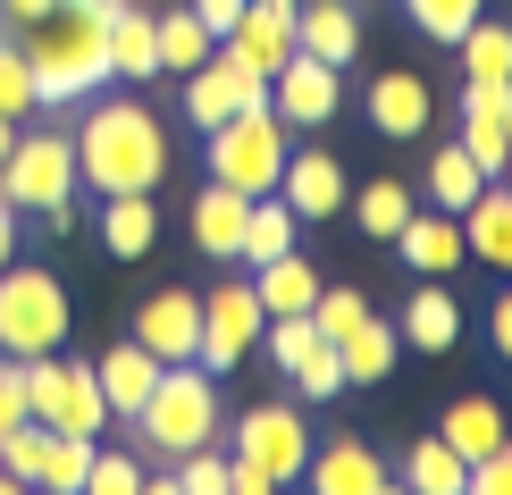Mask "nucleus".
<instances>
[{
  "instance_id": "obj_1",
  "label": "nucleus",
  "mask_w": 512,
  "mask_h": 495,
  "mask_svg": "<svg viewBox=\"0 0 512 495\" xmlns=\"http://www.w3.org/2000/svg\"><path fill=\"white\" fill-rule=\"evenodd\" d=\"M17 51L34 68L42 110H84L110 84V0H59L51 17L17 26Z\"/></svg>"
},
{
  "instance_id": "obj_2",
  "label": "nucleus",
  "mask_w": 512,
  "mask_h": 495,
  "mask_svg": "<svg viewBox=\"0 0 512 495\" xmlns=\"http://www.w3.org/2000/svg\"><path fill=\"white\" fill-rule=\"evenodd\" d=\"M76 185L93 193H160L168 160H177V143H168V126L143 110V101H84V126H76Z\"/></svg>"
},
{
  "instance_id": "obj_3",
  "label": "nucleus",
  "mask_w": 512,
  "mask_h": 495,
  "mask_svg": "<svg viewBox=\"0 0 512 495\" xmlns=\"http://www.w3.org/2000/svg\"><path fill=\"white\" fill-rule=\"evenodd\" d=\"M210 378L202 361H168L160 386L143 395V412L126 420L135 428V454H152V462H177V454H194V445H219V395H210Z\"/></svg>"
},
{
  "instance_id": "obj_4",
  "label": "nucleus",
  "mask_w": 512,
  "mask_h": 495,
  "mask_svg": "<svg viewBox=\"0 0 512 495\" xmlns=\"http://www.w3.org/2000/svg\"><path fill=\"white\" fill-rule=\"evenodd\" d=\"M311 462V428L294 403H252L236 412V454H227V495H277Z\"/></svg>"
},
{
  "instance_id": "obj_5",
  "label": "nucleus",
  "mask_w": 512,
  "mask_h": 495,
  "mask_svg": "<svg viewBox=\"0 0 512 495\" xmlns=\"http://www.w3.org/2000/svg\"><path fill=\"white\" fill-rule=\"evenodd\" d=\"M68 328H76V311H68V286H59L51 269H34V261L0 269V353H9V361L59 353Z\"/></svg>"
},
{
  "instance_id": "obj_6",
  "label": "nucleus",
  "mask_w": 512,
  "mask_h": 495,
  "mask_svg": "<svg viewBox=\"0 0 512 495\" xmlns=\"http://www.w3.org/2000/svg\"><path fill=\"white\" fill-rule=\"evenodd\" d=\"M210 177L219 185H236V193H277V168H286L294 152V126L269 110V101H244L236 118H219L210 126Z\"/></svg>"
},
{
  "instance_id": "obj_7",
  "label": "nucleus",
  "mask_w": 512,
  "mask_h": 495,
  "mask_svg": "<svg viewBox=\"0 0 512 495\" xmlns=\"http://www.w3.org/2000/svg\"><path fill=\"white\" fill-rule=\"evenodd\" d=\"M26 370V412L42 428H59V437H101L110 428V395H101L93 361H68V344L42 361H17Z\"/></svg>"
},
{
  "instance_id": "obj_8",
  "label": "nucleus",
  "mask_w": 512,
  "mask_h": 495,
  "mask_svg": "<svg viewBox=\"0 0 512 495\" xmlns=\"http://www.w3.org/2000/svg\"><path fill=\"white\" fill-rule=\"evenodd\" d=\"M0 193H9L17 210H51L76 193V143L59 135V126H26V135L9 143V160H0Z\"/></svg>"
},
{
  "instance_id": "obj_9",
  "label": "nucleus",
  "mask_w": 512,
  "mask_h": 495,
  "mask_svg": "<svg viewBox=\"0 0 512 495\" xmlns=\"http://www.w3.org/2000/svg\"><path fill=\"white\" fill-rule=\"evenodd\" d=\"M261 294H252V277H219L210 286V303H202V344H194V361L210 378H227L236 361H252L261 353Z\"/></svg>"
},
{
  "instance_id": "obj_10",
  "label": "nucleus",
  "mask_w": 512,
  "mask_h": 495,
  "mask_svg": "<svg viewBox=\"0 0 512 495\" xmlns=\"http://www.w3.org/2000/svg\"><path fill=\"white\" fill-rule=\"evenodd\" d=\"M244 101H269V76H252L227 42H210V59L202 68H185V126H219V118H236Z\"/></svg>"
},
{
  "instance_id": "obj_11",
  "label": "nucleus",
  "mask_w": 512,
  "mask_h": 495,
  "mask_svg": "<svg viewBox=\"0 0 512 495\" xmlns=\"http://www.w3.org/2000/svg\"><path fill=\"white\" fill-rule=\"evenodd\" d=\"M269 110L286 118V126H328L336 110H345V68H328V59L294 51L286 68L269 76Z\"/></svg>"
},
{
  "instance_id": "obj_12",
  "label": "nucleus",
  "mask_w": 512,
  "mask_h": 495,
  "mask_svg": "<svg viewBox=\"0 0 512 495\" xmlns=\"http://www.w3.org/2000/svg\"><path fill=\"white\" fill-rule=\"evenodd\" d=\"M135 344L152 361H194V344H202V294L194 286H160L152 303L135 311Z\"/></svg>"
},
{
  "instance_id": "obj_13",
  "label": "nucleus",
  "mask_w": 512,
  "mask_h": 495,
  "mask_svg": "<svg viewBox=\"0 0 512 495\" xmlns=\"http://www.w3.org/2000/svg\"><path fill=\"white\" fill-rule=\"evenodd\" d=\"M219 42L244 59L252 76H277V68L294 59V0H244V17H236Z\"/></svg>"
},
{
  "instance_id": "obj_14",
  "label": "nucleus",
  "mask_w": 512,
  "mask_h": 495,
  "mask_svg": "<svg viewBox=\"0 0 512 495\" xmlns=\"http://www.w3.org/2000/svg\"><path fill=\"white\" fill-rule=\"evenodd\" d=\"M303 487H311V495H387V487H395V470L378 462L361 437H336V445H311Z\"/></svg>"
},
{
  "instance_id": "obj_15",
  "label": "nucleus",
  "mask_w": 512,
  "mask_h": 495,
  "mask_svg": "<svg viewBox=\"0 0 512 495\" xmlns=\"http://www.w3.org/2000/svg\"><path fill=\"white\" fill-rule=\"evenodd\" d=\"M454 219H462V261H487V269L512 277V185L487 177L471 202L454 210Z\"/></svg>"
},
{
  "instance_id": "obj_16",
  "label": "nucleus",
  "mask_w": 512,
  "mask_h": 495,
  "mask_svg": "<svg viewBox=\"0 0 512 495\" xmlns=\"http://www.w3.org/2000/svg\"><path fill=\"white\" fill-rule=\"evenodd\" d=\"M294 51L328 59V68H353L361 59V9L353 0H294Z\"/></svg>"
},
{
  "instance_id": "obj_17",
  "label": "nucleus",
  "mask_w": 512,
  "mask_h": 495,
  "mask_svg": "<svg viewBox=\"0 0 512 495\" xmlns=\"http://www.w3.org/2000/svg\"><path fill=\"white\" fill-rule=\"evenodd\" d=\"M277 193H286L294 219H336L345 210V168H336V152H286Z\"/></svg>"
},
{
  "instance_id": "obj_18",
  "label": "nucleus",
  "mask_w": 512,
  "mask_h": 495,
  "mask_svg": "<svg viewBox=\"0 0 512 495\" xmlns=\"http://www.w3.org/2000/svg\"><path fill=\"white\" fill-rule=\"evenodd\" d=\"M429 118H437V101H429V84H420L412 68H387L370 84V126L387 143H412V135H429Z\"/></svg>"
},
{
  "instance_id": "obj_19",
  "label": "nucleus",
  "mask_w": 512,
  "mask_h": 495,
  "mask_svg": "<svg viewBox=\"0 0 512 495\" xmlns=\"http://www.w3.org/2000/svg\"><path fill=\"white\" fill-rule=\"evenodd\" d=\"M462 152L479 160V177H504L512 143H504V84H462Z\"/></svg>"
},
{
  "instance_id": "obj_20",
  "label": "nucleus",
  "mask_w": 512,
  "mask_h": 495,
  "mask_svg": "<svg viewBox=\"0 0 512 495\" xmlns=\"http://www.w3.org/2000/svg\"><path fill=\"white\" fill-rule=\"evenodd\" d=\"M395 252L420 277H454L462 269V219H454V210H412V219L395 227Z\"/></svg>"
},
{
  "instance_id": "obj_21",
  "label": "nucleus",
  "mask_w": 512,
  "mask_h": 495,
  "mask_svg": "<svg viewBox=\"0 0 512 495\" xmlns=\"http://www.w3.org/2000/svg\"><path fill=\"white\" fill-rule=\"evenodd\" d=\"M336 361H345V386H387L395 361H403V336H395L378 311H361L353 328L336 336Z\"/></svg>"
},
{
  "instance_id": "obj_22",
  "label": "nucleus",
  "mask_w": 512,
  "mask_h": 495,
  "mask_svg": "<svg viewBox=\"0 0 512 495\" xmlns=\"http://www.w3.org/2000/svg\"><path fill=\"white\" fill-rule=\"evenodd\" d=\"M244 210H252V193L219 185V177L194 193V244H202V261H236V252H244Z\"/></svg>"
},
{
  "instance_id": "obj_23",
  "label": "nucleus",
  "mask_w": 512,
  "mask_h": 495,
  "mask_svg": "<svg viewBox=\"0 0 512 495\" xmlns=\"http://www.w3.org/2000/svg\"><path fill=\"white\" fill-rule=\"evenodd\" d=\"M160 370H168V361H152L135 336H126L118 353H101V361H93V378H101V395H110V420H135V412H143V395L160 386Z\"/></svg>"
},
{
  "instance_id": "obj_24",
  "label": "nucleus",
  "mask_w": 512,
  "mask_h": 495,
  "mask_svg": "<svg viewBox=\"0 0 512 495\" xmlns=\"http://www.w3.org/2000/svg\"><path fill=\"white\" fill-rule=\"evenodd\" d=\"M395 336L412 344V353H454V336H462V303H454V294H445L437 277H429V286H420L412 303H403Z\"/></svg>"
},
{
  "instance_id": "obj_25",
  "label": "nucleus",
  "mask_w": 512,
  "mask_h": 495,
  "mask_svg": "<svg viewBox=\"0 0 512 495\" xmlns=\"http://www.w3.org/2000/svg\"><path fill=\"white\" fill-rule=\"evenodd\" d=\"M110 76H126V84L160 76V34H152V9L143 0H118L110 9Z\"/></svg>"
},
{
  "instance_id": "obj_26",
  "label": "nucleus",
  "mask_w": 512,
  "mask_h": 495,
  "mask_svg": "<svg viewBox=\"0 0 512 495\" xmlns=\"http://www.w3.org/2000/svg\"><path fill=\"white\" fill-rule=\"evenodd\" d=\"M101 244H110L118 261H143V252L160 244V210H152V193H101Z\"/></svg>"
},
{
  "instance_id": "obj_27",
  "label": "nucleus",
  "mask_w": 512,
  "mask_h": 495,
  "mask_svg": "<svg viewBox=\"0 0 512 495\" xmlns=\"http://www.w3.org/2000/svg\"><path fill=\"white\" fill-rule=\"evenodd\" d=\"M252 294H261L269 319H277V311H311V303H319V269L303 261V252H277V261L252 269Z\"/></svg>"
},
{
  "instance_id": "obj_28",
  "label": "nucleus",
  "mask_w": 512,
  "mask_h": 495,
  "mask_svg": "<svg viewBox=\"0 0 512 495\" xmlns=\"http://www.w3.org/2000/svg\"><path fill=\"white\" fill-rule=\"evenodd\" d=\"M294 235H303V219L286 210V193H252V210H244V252L236 261H277V252H294Z\"/></svg>"
},
{
  "instance_id": "obj_29",
  "label": "nucleus",
  "mask_w": 512,
  "mask_h": 495,
  "mask_svg": "<svg viewBox=\"0 0 512 495\" xmlns=\"http://www.w3.org/2000/svg\"><path fill=\"white\" fill-rule=\"evenodd\" d=\"M437 437L454 445L462 462H479V454H496V445L512 437V428H504V412H496L487 395H454V412H445V428H437Z\"/></svg>"
},
{
  "instance_id": "obj_30",
  "label": "nucleus",
  "mask_w": 512,
  "mask_h": 495,
  "mask_svg": "<svg viewBox=\"0 0 512 495\" xmlns=\"http://www.w3.org/2000/svg\"><path fill=\"white\" fill-rule=\"evenodd\" d=\"M454 51H462V68H471L479 84H512V26L504 17H471Z\"/></svg>"
},
{
  "instance_id": "obj_31",
  "label": "nucleus",
  "mask_w": 512,
  "mask_h": 495,
  "mask_svg": "<svg viewBox=\"0 0 512 495\" xmlns=\"http://www.w3.org/2000/svg\"><path fill=\"white\" fill-rule=\"evenodd\" d=\"M353 219H361V235L395 244V227L412 219V185H403V177H370V185L353 193Z\"/></svg>"
},
{
  "instance_id": "obj_32",
  "label": "nucleus",
  "mask_w": 512,
  "mask_h": 495,
  "mask_svg": "<svg viewBox=\"0 0 512 495\" xmlns=\"http://www.w3.org/2000/svg\"><path fill=\"white\" fill-rule=\"evenodd\" d=\"M152 34H160V76H185V68H202V59H210V26H202L194 9L152 17Z\"/></svg>"
},
{
  "instance_id": "obj_33",
  "label": "nucleus",
  "mask_w": 512,
  "mask_h": 495,
  "mask_svg": "<svg viewBox=\"0 0 512 495\" xmlns=\"http://www.w3.org/2000/svg\"><path fill=\"white\" fill-rule=\"evenodd\" d=\"M403 479H412L420 495H471V462H462L445 437H420V445H412V470H403Z\"/></svg>"
},
{
  "instance_id": "obj_34",
  "label": "nucleus",
  "mask_w": 512,
  "mask_h": 495,
  "mask_svg": "<svg viewBox=\"0 0 512 495\" xmlns=\"http://www.w3.org/2000/svg\"><path fill=\"white\" fill-rule=\"evenodd\" d=\"M479 185H487V177H479V160L462 152V143H445V152H429V185H420V193H429V210H462V202H471Z\"/></svg>"
},
{
  "instance_id": "obj_35",
  "label": "nucleus",
  "mask_w": 512,
  "mask_h": 495,
  "mask_svg": "<svg viewBox=\"0 0 512 495\" xmlns=\"http://www.w3.org/2000/svg\"><path fill=\"white\" fill-rule=\"evenodd\" d=\"M84 495H143V454H135V445H93Z\"/></svg>"
},
{
  "instance_id": "obj_36",
  "label": "nucleus",
  "mask_w": 512,
  "mask_h": 495,
  "mask_svg": "<svg viewBox=\"0 0 512 495\" xmlns=\"http://www.w3.org/2000/svg\"><path fill=\"white\" fill-rule=\"evenodd\" d=\"M93 445H101V437H51V454H42V479H34V487L84 495V462H93Z\"/></svg>"
},
{
  "instance_id": "obj_37",
  "label": "nucleus",
  "mask_w": 512,
  "mask_h": 495,
  "mask_svg": "<svg viewBox=\"0 0 512 495\" xmlns=\"http://www.w3.org/2000/svg\"><path fill=\"white\" fill-rule=\"evenodd\" d=\"M34 110H42V101H34V68H26V51H17V42L0 34V118H17V126H26Z\"/></svg>"
},
{
  "instance_id": "obj_38",
  "label": "nucleus",
  "mask_w": 512,
  "mask_h": 495,
  "mask_svg": "<svg viewBox=\"0 0 512 495\" xmlns=\"http://www.w3.org/2000/svg\"><path fill=\"white\" fill-rule=\"evenodd\" d=\"M294 395H303V403H328V395H345V361H336V344H311V353L303 361H294Z\"/></svg>"
},
{
  "instance_id": "obj_39",
  "label": "nucleus",
  "mask_w": 512,
  "mask_h": 495,
  "mask_svg": "<svg viewBox=\"0 0 512 495\" xmlns=\"http://www.w3.org/2000/svg\"><path fill=\"white\" fill-rule=\"evenodd\" d=\"M403 17H412L429 42H462V26L479 17V0H403Z\"/></svg>"
},
{
  "instance_id": "obj_40",
  "label": "nucleus",
  "mask_w": 512,
  "mask_h": 495,
  "mask_svg": "<svg viewBox=\"0 0 512 495\" xmlns=\"http://www.w3.org/2000/svg\"><path fill=\"white\" fill-rule=\"evenodd\" d=\"M361 311H370V294H361V286H319V303H311V328L336 344V336H345Z\"/></svg>"
},
{
  "instance_id": "obj_41",
  "label": "nucleus",
  "mask_w": 512,
  "mask_h": 495,
  "mask_svg": "<svg viewBox=\"0 0 512 495\" xmlns=\"http://www.w3.org/2000/svg\"><path fill=\"white\" fill-rule=\"evenodd\" d=\"M26 420H34V412H26V370H17V361L0 353V445H9Z\"/></svg>"
},
{
  "instance_id": "obj_42",
  "label": "nucleus",
  "mask_w": 512,
  "mask_h": 495,
  "mask_svg": "<svg viewBox=\"0 0 512 495\" xmlns=\"http://www.w3.org/2000/svg\"><path fill=\"white\" fill-rule=\"evenodd\" d=\"M471 495H512V437L496 445V454L471 462Z\"/></svg>"
},
{
  "instance_id": "obj_43",
  "label": "nucleus",
  "mask_w": 512,
  "mask_h": 495,
  "mask_svg": "<svg viewBox=\"0 0 512 495\" xmlns=\"http://www.w3.org/2000/svg\"><path fill=\"white\" fill-rule=\"evenodd\" d=\"M17 244H26V210H17L9 193H0V269L17 261Z\"/></svg>"
},
{
  "instance_id": "obj_44",
  "label": "nucleus",
  "mask_w": 512,
  "mask_h": 495,
  "mask_svg": "<svg viewBox=\"0 0 512 495\" xmlns=\"http://www.w3.org/2000/svg\"><path fill=\"white\" fill-rule=\"evenodd\" d=\"M185 9H194L202 26H210V42H219V34H227V26L244 17V0H185Z\"/></svg>"
},
{
  "instance_id": "obj_45",
  "label": "nucleus",
  "mask_w": 512,
  "mask_h": 495,
  "mask_svg": "<svg viewBox=\"0 0 512 495\" xmlns=\"http://www.w3.org/2000/svg\"><path fill=\"white\" fill-rule=\"evenodd\" d=\"M487 336H496V353L512 361V286L496 294V311H487Z\"/></svg>"
},
{
  "instance_id": "obj_46",
  "label": "nucleus",
  "mask_w": 512,
  "mask_h": 495,
  "mask_svg": "<svg viewBox=\"0 0 512 495\" xmlns=\"http://www.w3.org/2000/svg\"><path fill=\"white\" fill-rule=\"evenodd\" d=\"M59 0H0V17H9V26H34V17H51Z\"/></svg>"
},
{
  "instance_id": "obj_47",
  "label": "nucleus",
  "mask_w": 512,
  "mask_h": 495,
  "mask_svg": "<svg viewBox=\"0 0 512 495\" xmlns=\"http://www.w3.org/2000/svg\"><path fill=\"white\" fill-rule=\"evenodd\" d=\"M9 143H17V118H0V160H9Z\"/></svg>"
},
{
  "instance_id": "obj_48",
  "label": "nucleus",
  "mask_w": 512,
  "mask_h": 495,
  "mask_svg": "<svg viewBox=\"0 0 512 495\" xmlns=\"http://www.w3.org/2000/svg\"><path fill=\"white\" fill-rule=\"evenodd\" d=\"M504 143H512V84H504Z\"/></svg>"
},
{
  "instance_id": "obj_49",
  "label": "nucleus",
  "mask_w": 512,
  "mask_h": 495,
  "mask_svg": "<svg viewBox=\"0 0 512 495\" xmlns=\"http://www.w3.org/2000/svg\"><path fill=\"white\" fill-rule=\"evenodd\" d=\"M0 34H9V17H0Z\"/></svg>"
},
{
  "instance_id": "obj_50",
  "label": "nucleus",
  "mask_w": 512,
  "mask_h": 495,
  "mask_svg": "<svg viewBox=\"0 0 512 495\" xmlns=\"http://www.w3.org/2000/svg\"><path fill=\"white\" fill-rule=\"evenodd\" d=\"M504 185H512V168H504Z\"/></svg>"
},
{
  "instance_id": "obj_51",
  "label": "nucleus",
  "mask_w": 512,
  "mask_h": 495,
  "mask_svg": "<svg viewBox=\"0 0 512 495\" xmlns=\"http://www.w3.org/2000/svg\"><path fill=\"white\" fill-rule=\"evenodd\" d=\"M110 9H118V0H110Z\"/></svg>"
}]
</instances>
